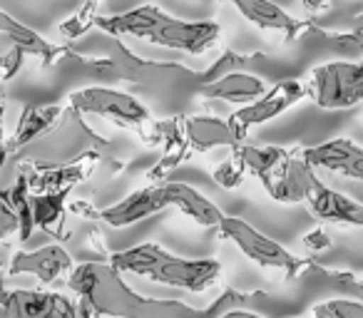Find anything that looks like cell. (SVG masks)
<instances>
[{
	"instance_id": "6da1fadb",
	"label": "cell",
	"mask_w": 363,
	"mask_h": 318,
	"mask_svg": "<svg viewBox=\"0 0 363 318\" xmlns=\"http://www.w3.org/2000/svg\"><path fill=\"white\" fill-rule=\"evenodd\" d=\"M67 286L77 293V318H199L197 308L182 301L140 296L107 261H82L72 266Z\"/></svg>"
},
{
	"instance_id": "7a4b0ae2",
	"label": "cell",
	"mask_w": 363,
	"mask_h": 318,
	"mask_svg": "<svg viewBox=\"0 0 363 318\" xmlns=\"http://www.w3.org/2000/svg\"><path fill=\"white\" fill-rule=\"evenodd\" d=\"M92 25L110 35L140 38L169 50L189 52V55H202L212 50L222 33V28L214 21H179L157 6L132 8L117 16H97Z\"/></svg>"
},
{
	"instance_id": "3957f363",
	"label": "cell",
	"mask_w": 363,
	"mask_h": 318,
	"mask_svg": "<svg viewBox=\"0 0 363 318\" xmlns=\"http://www.w3.org/2000/svg\"><path fill=\"white\" fill-rule=\"evenodd\" d=\"M105 261L120 273H137L155 283L184 288L192 293L207 291L222 276V263L217 259H184L164 251L152 242L125 249V251L107 254Z\"/></svg>"
},
{
	"instance_id": "277c9868",
	"label": "cell",
	"mask_w": 363,
	"mask_h": 318,
	"mask_svg": "<svg viewBox=\"0 0 363 318\" xmlns=\"http://www.w3.org/2000/svg\"><path fill=\"white\" fill-rule=\"evenodd\" d=\"M217 227L222 232V237H227L229 242L237 244L244 256H249L257 266L267 268V271H279L286 281H294L311 263V259H301L296 254H291L279 242H274L267 234L254 229L242 217H222V222Z\"/></svg>"
},
{
	"instance_id": "5b68a950",
	"label": "cell",
	"mask_w": 363,
	"mask_h": 318,
	"mask_svg": "<svg viewBox=\"0 0 363 318\" xmlns=\"http://www.w3.org/2000/svg\"><path fill=\"white\" fill-rule=\"evenodd\" d=\"M70 107L75 112H82V115L105 117L115 125L135 130L142 137V142H147V137H150V110L127 92L112 90V87H85V90L72 92Z\"/></svg>"
},
{
	"instance_id": "8992f818",
	"label": "cell",
	"mask_w": 363,
	"mask_h": 318,
	"mask_svg": "<svg viewBox=\"0 0 363 318\" xmlns=\"http://www.w3.org/2000/svg\"><path fill=\"white\" fill-rule=\"evenodd\" d=\"M313 102L323 110H348L363 100V67L358 62H326L311 72Z\"/></svg>"
},
{
	"instance_id": "52a82bcc",
	"label": "cell",
	"mask_w": 363,
	"mask_h": 318,
	"mask_svg": "<svg viewBox=\"0 0 363 318\" xmlns=\"http://www.w3.org/2000/svg\"><path fill=\"white\" fill-rule=\"evenodd\" d=\"M306 87L296 80V77H286V80H279L274 87H269L262 97H257L254 102L244 105L242 110H237L229 117V125L234 127V132L239 135V140H247L249 130L259 125H267L269 120L284 115L286 110H291L298 100L306 97Z\"/></svg>"
},
{
	"instance_id": "ba28073f",
	"label": "cell",
	"mask_w": 363,
	"mask_h": 318,
	"mask_svg": "<svg viewBox=\"0 0 363 318\" xmlns=\"http://www.w3.org/2000/svg\"><path fill=\"white\" fill-rule=\"evenodd\" d=\"M100 154L92 149L82 152L77 159L67 164H40V162H23L21 177L30 194H50V192H70L80 182L90 179Z\"/></svg>"
},
{
	"instance_id": "9c48e42d",
	"label": "cell",
	"mask_w": 363,
	"mask_h": 318,
	"mask_svg": "<svg viewBox=\"0 0 363 318\" xmlns=\"http://www.w3.org/2000/svg\"><path fill=\"white\" fill-rule=\"evenodd\" d=\"M6 318H77L75 303L57 291L13 288L3 303Z\"/></svg>"
},
{
	"instance_id": "30bf717a",
	"label": "cell",
	"mask_w": 363,
	"mask_h": 318,
	"mask_svg": "<svg viewBox=\"0 0 363 318\" xmlns=\"http://www.w3.org/2000/svg\"><path fill=\"white\" fill-rule=\"evenodd\" d=\"M316 174L308 167V162L303 159L301 147H291L286 149L284 162L277 167V172L272 174L264 189L269 192V197L279 204H298L306 199L311 184L316 182Z\"/></svg>"
},
{
	"instance_id": "8fae6325",
	"label": "cell",
	"mask_w": 363,
	"mask_h": 318,
	"mask_svg": "<svg viewBox=\"0 0 363 318\" xmlns=\"http://www.w3.org/2000/svg\"><path fill=\"white\" fill-rule=\"evenodd\" d=\"M72 271V256L57 244L35 249V251H16L8 259L6 276H23L30 273L40 283H55L62 273Z\"/></svg>"
},
{
	"instance_id": "7c38bea8",
	"label": "cell",
	"mask_w": 363,
	"mask_h": 318,
	"mask_svg": "<svg viewBox=\"0 0 363 318\" xmlns=\"http://www.w3.org/2000/svg\"><path fill=\"white\" fill-rule=\"evenodd\" d=\"M301 154L311 169L323 167L348 179H363V149L348 137H336L318 147H308L301 149Z\"/></svg>"
},
{
	"instance_id": "4fadbf2b",
	"label": "cell",
	"mask_w": 363,
	"mask_h": 318,
	"mask_svg": "<svg viewBox=\"0 0 363 318\" xmlns=\"http://www.w3.org/2000/svg\"><path fill=\"white\" fill-rule=\"evenodd\" d=\"M252 25L264 33H281L284 40L294 42L301 33H308V21L289 16L284 8H279L274 0H229Z\"/></svg>"
},
{
	"instance_id": "5bb4252c",
	"label": "cell",
	"mask_w": 363,
	"mask_h": 318,
	"mask_svg": "<svg viewBox=\"0 0 363 318\" xmlns=\"http://www.w3.org/2000/svg\"><path fill=\"white\" fill-rule=\"evenodd\" d=\"M311 214L321 222H331V224H348V227H363V207L356 199L346 197L341 192H333L328 189L321 179L311 184L306 199Z\"/></svg>"
},
{
	"instance_id": "9a60e30c",
	"label": "cell",
	"mask_w": 363,
	"mask_h": 318,
	"mask_svg": "<svg viewBox=\"0 0 363 318\" xmlns=\"http://www.w3.org/2000/svg\"><path fill=\"white\" fill-rule=\"evenodd\" d=\"M182 130H184V140H187V149L192 152H209L214 147H229L237 149L244 144L229 120H219L212 115H192L182 117Z\"/></svg>"
},
{
	"instance_id": "2e32d148",
	"label": "cell",
	"mask_w": 363,
	"mask_h": 318,
	"mask_svg": "<svg viewBox=\"0 0 363 318\" xmlns=\"http://www.w3.org/2000/svg\"><path fill=\"white\" fill-rule=\"evenodd\" d=\"M162 199L164 207H177L184 217H189L199 227H217L222 222V209L209 202L204 194L184 182H162Z\"/></svg>"
},
{
	"instance_id": "e0dca14e",
	"label": "cell",
	"mask_w": 363,
	"mask_h": 318,
	"mask_svg": "<svg viewBox=\"0 0 363 318\" xmlns=\"http://www.w3.org/2000/svg\"><path fill=\"white\" fill-rule=\"evenodd\" d=\"M62 115H65V105H38V102H30V105L23 107L16 132H13L11 140H3V147L13 157L23 147L35 142L40 135L50 132L62 120Z\"/></svg>"
},
{
	"instance_id": "ac0fdd59",
	"label": "cell",
	"mask_w": 363,
	"mask_h": 318,
	"mask_svg": "<svg viewBox=\"0 0 363 318\" xmlns=\"http://www.w3.org/2000/svg\"><path fill=\"white\" fill-rule=\"evenodd\" d=\"M164 207V199H162V187L160 184H152V187L137 189L130 197H125L122 202L112 204L107 209H100V219L105 224L115 229L130 227V224H137L140 219L150 217V214L162 212Z\"/></svg>"
},
{
	"instance_id": "d6986e66",
	"label": "cell",
	"mask_w": 363,
	"mask_h": 318,
	"mask_svg": "<svg viewBox=\"0 0 363 318\" xmlns=\"http://www.w3.org/2000/svg\"><path fill=\"white\" fill-rule=\"evenodd\" d=\"M0 33L11 38L13 45H21L26 50V55H38L43 60V67H52L62 57H72L75 52L67 45H52V42L43 40L35 30H30L28 25L18 23L13 16H8L6 11H0Z\"/></svg>"
},
{
	"instance_id": "ffe728a7",
	"label": "cell",
	"mask_w": 363,
	"mask_h": 318,
	"mask_svg": "<svg viewBox=\"0 0 363 318\" xmlns=\"http://www.w3.org/2000/svg\"><path fill=\"white\" fill-rule=\"evenodd\" d=\"M199 92L209 100H224V102H254L267 92V82L252 72H229L207 85H199Z\"/></svg>"
},
{
	"instance_id": "44dd1931",
	"label": "cell",
	"mask_w": 363,
	"mask_h": 318,
	"mask_svg": "<svg viewBox=\"0 0 363 318\" xmlns=\"http://www.w3.org/2000/svg\"><path fill=\"white\" fill-rule=\"evenodd\" d=\"M162 142H164V152H162V159L155 167L147 172V179H152L155 184H162L164 179H169V174L174 172L182 164V159H187V140H184V130H182V117H169V120H162Z\"/></svg>"
},
{
	"instance_id": "7402d4cb",
	"label": "cell",
	"mask_w": 363,
	"mask_h": 318,
	"mask_svg": "<svg viewBox=\"0 0 363 318\" xmlns=\"http://www.w3.org/2000/svg\"><path fill=\"white\" fill-rule=\"evenodd\" d=\"M70 192H50V194H28V207H30L33 229L52 234L55 239L62 237V224H65V199Z\"/></svg>"
},
{
	"instance_id": "603a6c76",
	"label": "cell",
	"mask_w": 363,
	"mask_h": 318,
	"mask_svg": "<svg viewBox=\"0 0 363 318\" xmlns=\"http://www.w3.org/2000/svg\"><path fill=\"white\" fill-rule=\"evenodd\" d=\"M237 157L242 162L244 172L254 174L262 184H267L272 179V174L277 172V167L284 162L286 149L284 147H252V144H239Z\"/></svg>"
},
{
	"instance_id": "cb8c5ba5",
	"label": "cell",
	"mask_w": 363,
	"mask_h": 318,
	"mask_svg": "<svg viewBox=\"0 0 363 318\" xmlns=\"http://www.w3.org/2000/svg\"><path fill=\"white\" fill-rule=\"evenodd\" d=\"M262 298H267V293H262V291L244 293V291H237V288H224L204 311H199V318H219L229 311H242V308L249 311V306L262 301Z\"/></svg>"
},
{
	"instance_id": "d4e9b609",
	"label": "cell",
	"mask_w": 363,
	"mask_h": 318,
	"mask_svg": "<svg viewBox=\"0 0 363 318\" xmlns=\"http://www.w3.org/2000/svg\"><path fill=\"white\" fill-rule=\"evenodd\" d=\"M257 60H262V55H259V52H254V55H242V52L224 50L222 55L212 62V67L199 75V85L214 82V80H219V77L229 75V72H247V67L254 65Z\"/></svg>"
},
{
	"instance_id": "484cf974",
	"label": "cell",
	"mask_w": 363,
	"mask_h": 318,
	"mask_svg": "<svg viewBox=\"0 0 363 318\" xmlns=\"http://www.w3.org/2000/svg\"><path fill=\"white\" fill-rule=\"evenodd\" d=\"M97 3H100V0H87L85 6H82L75 16L60 23V28H57V30H60V35H65V40H77V38L85 35L87 28H92V21L97 18L95 16Z\"/></svg>"
},
{
	"instance_id": "4316f807",
	"label": "cell",
	"mask_w": 363,
	"mask_h": 318,
	"mask_svg": "<svg viewBox=\"0 0 363 318\" xmlns=\"http://www.w3.org/2000/svg\"><path fill=\"white\" fill-rule=\"evenodd\" d=\"M313 318H363V306L351 298H331L313 306Z\"/></svg>"
},
{
	"instance_id": "83f0119b",
	"label": "cell",
	"mask_w": 363,
	"mask_h": 318,
	"mask_svg": "<svg viewBox=\"0 0 363 318\" xmlns=\"http://www.w3.org/2000/svg\"><path fill=\"white\" fill-rule=\"evenodd\" d=\"M244 174H247V172H244L242 162H239L237 149H232V157H229V159H224V162L214 169V182H217L219 187H224V189H237L239 184L244 182Z\"/></svg>"
},
{
	"instance_id": "f1b7e54d",
	"label": "cell",
	"mask_w": 363,
	"mask_h": 318,
	"mask_svg": "<svg viewBox=\"0 0 363 318\" xmlns=\"http://www.w3.org/2000/svg\"><path fill=\"white\" fill-rule=\"evenodd\" d=\"M311 30H316L326 42H331V45L341 47V50H346V52H353V55H358V52L363 50V33L361 30H353V33H346V35H341V33L321 30V28H316L313 23H311Z\"/></svg>"
},
{
	"instance_id": "f546056e",
	"label": "cell",
	"mask_w": 363,
	"mask_h": 318,
	"mask_svg": "<svg viewBox=\"0 0 363 318\" xmlns=\"http://www.w3.org/2000/svg\"><path fill=\"white\" fill-rule=\"evenodd\" d=\"M311 268H316V271L321 273L328 283H333V286L343 288V291L356 293V296L361 293L363 283H361V278H358L356 273H351V271H331V268H323L321 263H316V261H311Z\"/></svg>"
},
{
	"instance_id": "4dcf8cb0",
	"label": "cell",
	"mask_w": 363,
	"mask_h": 318,
	"mask_svg": "<svg viewBox=\"0 0 363 318\" xmlns=\"http://www.w3.org/2000/svg\"><path fill=\"white\" fill-rule=\"evenodd\" d=\"M23 60H26V50L21 45H11L3 55H0V80H13L21 72Z\"/></svg>"
},
{
	"instance_id": "1f68e13d",
	"label": "cell",
	"mask_w": 363,
	"mask_h": 318,
	"mask_svg": "<svg viewBox=\"0 0 363 318\" xmlns=\"http://www.w3.org/2000/svg\"><path fill=\"white\" fill-rule=\"evenodd\" d=\"M13 234H18V214L13 212L6 192H0V242H6Z\"/></svg>"
},
{
	"instance_id": "d6a6232c",
	"label": "cell",
	"mask_w": 363,
	"mask_h": 318,
	"mask_svg": "<svg viewBox=\"0 0 363 318\" xmlns=\"http://www.w3.org/2000/svg\"><path fill=\"white\" fill-rule=\"evenodd\" d=\"M303 244H306L311 251H323V249H331V237H328V232L323 227L313 229V232H308L306 237H303Z\"/></svg>"
},
{
	"instance_id": "836d02e7",
	"label": "cell",
	"mask_w": 363,
	"mask_h": 318,
	"mask_svg": "<svg viewBox=\"0 0 363 318\" xmlns=\"http://www.w3.org/2000/svg\"><path fill=\"white\" fill-rule=\"evenodd\" d=\"M65 212L77 214L80 219H100V209H95L90 202H85V199H75V202L65 204Z\"/></svg>"
},
{
	"instance_id": "e575fe53",
	"label": "cell",
	"mask_w": 363,
	"mask_h": 318,
	"mask_svg": "<svg viewBox=\"0 0 363 318\" xmlns=\"http://www.w3.org/2000/svg\"><path fill=\"white\" fill-rule=\"evenodd\" d=\"M333 0H303V6L308 8V11H326V8H331Z\"/></svg>"
},
{
	"instance_id": "d590c367",
	"label": "cell",
	"mask_w": 363,
	"mask_h": 318,
	"mask_svg": "<svg viewBox=\"0 0 363 318\" xmlns=\"http://www.w3.org/2000/svg\"><path fill=\"white\" fill-rule=\"evenodd\" d=\"M219 318H262L259 313H254V311H229V313H224V316H219Z\"/></svg>"
},
{
	"instance_id": "8d00e7d4",
	"label": "cell",
	"mask_w": 363,
	"mask_h": 318,
	"mask_svg": "<svg viewBox=\"0 0 363 318\" xmlns=\"http://www.w3.org/2000/svg\"><path fill=\"white\" fill-rule=\"evenodd\" d=\"M6 268L0 266V306H3V303H6V296H8V286H6Z\"/></svg>"
},
{
	"instance_id": "74e56055",
	"label": "cell",
	"mask_w": 363,
	"mask_h": 318,
	"mask_svg": "<svg viewBox=\"0 0 363 318\" xmlns=\"http://www.w3.org/2000/svg\"><path fill=\"white\" fill-rule=\"evenodd\" d=\"M6 112H8V105H6V102H0V142L6 140V137H3V125H6Z\"/></svg>"
},
{
	"instance_id": "f35d334b",
	"label": "cell",
	"mask_w": 363,
	"mask_h": 318,
	"mask_svg": "<svg viewBox=\"0 0 363 318\" xmlns=\"http://www.w3.org/2000/svg\"><path fill=\"white\" fill-rule=\"evenodd\" d=\"M8 159H11V154H8V149L3 147V142H0V172H3V167H6Z\"/></svg>"
},
{
	"instance_id": "ab89813d",
	"label": "cell",
	"mask_w": 363,
	"mask_h": 318,
	"mask_svg": "<svg viewBox=\"0 0 363 318\" xmlns=\"http://www.w3.org/2000/svg\"><path fill=\"white\" fill-rule=\"evenodd\" d=\"M311 318H313V316H311Z\"/></svg>"
}]
</instances>
